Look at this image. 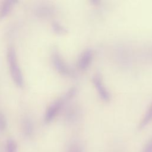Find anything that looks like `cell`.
I'll return each mask as SVG.
<instances>
[{
    "mask_svg": "<svg viewBox=\"0 0 152 152\" xmlns=\"http://www.w3.org/2000/svg\"><path fill=\"white\" fill-rule=\"evenodd\" d=\"M6 126H7V121H6L5 117L4 116L3 113H2L0 112V130L1 131L4 130L6 128Z\"/></svg>",
    "mask_w": 152,
    "mask_h": 152,
    "instance_id": "cell-12",
    "label": "cell"
},
{
    "mask_svg": "<svg viewBox=\"0 0 152 152\" xmlns=\"http://www.w3.org/2000/svg\"><path fill=\"white\" fill-rule=\"evenodd\" d=\"M14 1L7 0L4 1L0 7V18L5 17L11 10L14 4Z\"/></svg>",
    "mask_w": 152,
    "mask_h": 152,
    "instance_id": "cell-5",
    "label": "cell"
},
{
    "mask_svg": "<svg viewBox=\"0 0 152 152\" xmlns=\"http://www.w3.org/2000/svg\"><path fill=\"white\" fill-rule=\"evenodd\" d=\"M22 129L23 134L26 137H30L32 135L33 132V125L31 121L28 118H26L23 119Z\"/></svg>",
    "mask_w": 152,
    "mask_h": 152,
    "instance_id": "cell-4",
    "label": "cell"
},
{
    "mask_svg": "<svg viewBox=\"0 0 152 152\" xmlns=\"http://www.w3.org/2000/svg\"><path fill=\"white\" fill-rule=\"evenodd\" d=\"M141 152H152V137L145 143Z\"/></svg>",
    "mask_w": 152,
    "mask_h": 152,
    "instance_id": "cell-11",
    "label": "cell"
},
{
    "mask_svg": "<svg viewBox=\"0 0 152 152\" xmlns=\"http://www.w3.org/2000/svg\"><path fill=\"white\" fill-rule=\"evenodd\" d=\"M62 99H59L52 103L46 109L45 116V120L46 122L51 121L56 115L59 109L62 105Z\"/></svg>",
    "mask_w": 152,
    "mask_h": 152,
    "instance_id": "cell-2",
    "label": "cell"
},
{
    "mask_svg": "<svg viewBox=\"0 0 152 152\" xmlns=\"http://www.w3.org/2000/svg\"><path fill=\"white\" fill-rule=\"evenodd\" d=\"M17 144L14 139L9 138L7 140L6 144V152H17Z\"/></svg>",
    "mask_w": 152,
    "mask_h": 152,
    "instance_id": "cell-7",
    "label": "cell"
},
{
    "mask_svg": "<svg viewBox=\"0 0 152 152\" xmlns=\"http://www.w3.org/2000/svg\"><path fill=\"white\" fill-rule=\"evenodd\" d=\"M152 119V105L149 109L148 111L146 113V115L143 118L142 121L140 124V128H142L145 126Z\"/></svg>",
    "mask_w": 152,
    "mask_h": 152,
    "instance_id": "cell-8",
    "label": "cell"
},
{
    "mask_svg": "<svg viewBox=\"0 0 152 152\" xmlns=\"http://www.w3.org/2000/svg\"><path fill=\"white\" fill-rule=\"evenodd\" d=\"M66 152H84V150L79 144L72 142L68 145Z\"/></svg>",
    "mask_w": 152,
    "mask_h": 152,
    "instance_id": "cell-9",
    "label": "cell"
},
{
    "mask_svg": "<svg viewBox=\"0 0 152 152\" xmlns=\"http://www.w3.org/2000/svg\"><path fill=\"white\" fill-rule=\"evenodd\" d=\"M94 81L95 83L96 86L97 87V88L99 91L100 96H102L104 99H106V100L108 99V94H107L106 91L105 90V88L103 87L100 78L98 75H96L94 78Z\"/></svg>",
    "mask_w": 152,
    "mask_h": 152,
    "instance_id": "cell-6",
    "label": "cell"
},
{
    "mask_svg": "<svg viewBox=\"0 0 152 152\" xmlns=\"http://www.w3.org/2000/svg\"><path fill=\"white\" fill-rule=\"evenodd\" d=\"M52 27H53L54 30L57 33H63L64 31V28L57 22H54L52 24Z\"/></svg>",
    "mask_w": 152,
    "mask_h": 152,
    "instance_id": "cell-13",
    "label": "cell"
},
{
    "mask_svg": "<svg viewBox=\"0 0 152 152\" xmlns=\"http://www.w3.org/2000/svg\"><path fill=\"white\" fill-rule=\"evenodd\" d=\"M91 58V53L88 50L86 52V53L84 54L83 58H81L80 61V66L81 68H84V67H86V66L87 65L88 63L90 61Z\"/></svg>",
    "mask_w": 152,
    "mask_h": 152,
    "instance_id": "cell-10",
    "label": "cell"
},
{
    "mask_svg": "<svg viewBox=\"0 0 152 152\" xmlns=\"http://www.w3.org/2000/svg\"><path fill=\"white\" fill-rule=\"evenodd\" d=\"M52 61L55 67L59 72L63 74H66L68 72L67 66L56 50H54L52 53Z\"/></svg>",
    "mask_w": 152,
    "mask_h": 152,
    "instance_id": "cell-3",
    "label": "cell"
},
{
    "mask_svg": "<svg viewBox=\"0 0 152 152\" xmlns=\"http://www.w3.org/2000/svg\"><path fill=\"white\" fill-rule=\"evenodd\" d=\"M7 60L10 68L11 75L14 81L18 86H23L24 83L23 76L17 62L16 52L14 47L11 46L8 48Z\"/></svg>",
    "mask_w": 152,
    "mask_h": 152,
    "instance_id": "cell-1",
    "label": "cell"
}]
</instances>
